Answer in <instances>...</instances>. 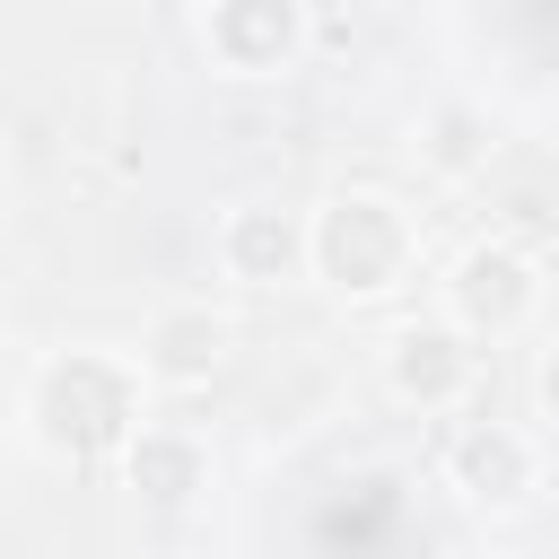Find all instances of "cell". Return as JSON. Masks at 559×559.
<instances>
[{"label":"cell","instance_id":"8992f818","mask_svg":"<svg viewBox=\"0 0 559 559\" xmlns=\"http://www.w3.org/2000/svg\"><path fill=\"white\" fill-rule=\"evenodd\" d=\"M437 472L472 515H515L542 489V437L515 419H454L437 445Z\"/></svg>","mask_w":559,"mask_h":559},{"label":"cell","instance_id":"30bf717a","mask_svg":"<svg viewBox=\"0 0 559 559\" xmlns=\"http://www.w3.org/2000/svg\"><path fill=\"white\" fill-rule=\"evenodd\" d=\"M411 148L437 183H480L489 157H498V122L472 105V96H437L419 122H411Z\"/></svg>","mask_w":559,"mask_h":559},{"label":"cell","instance_id":"5b68a950","mask_svg":"<svg viewBox=\"0 0 559 559\" xmlns=\"http://www.w3.org/2000/svg\"><path fill=\"white\" fill-rule=\"evenodd\" d=\"M533 306H542V262H533L515 236H480V245H463V253L445 262V280H437V314L463 323L472 341H507V332H524Z\"/></svg>","mask_w":559,"mask_h":559},{"label":"cell","instance_id":"9c48e42d","mask_svg":"<svg viewBox=\"0 0 559 559\" xmlns=\"http://www.w3.org/2000/svg\"><path fill=\"white\" fill-rule=\"evenodd\" d=\"M122 489L140 498V507H157V515H183V507H201L210 498V472H218V454H210V437L201 428H183V419H148L131 445H122Z\"/></svg>","mask_w":559,"mask_h":559},{"label":"cell","instance_id":"3957f363","mask_svg":"<svg viewBox=\"0 0 559 559\" xmlns=\"http://www.w3.org/2000/svg\"><path fill=\"white\" fill-rule=\"evenodd\" d=\"M192 44L218 79H288L314 52V9L306 0H201Z\"/></svg>","mask_w":559,"mask_h":559},{"label":"cell","instance_id":"7a4b0ae2","mask_svg":"<svg viewBox=\"0 0 559 559\" xmlns=\"http://www.w3.org/2000/svg\"><path fill=\"white\" fill-rule=\"evenodd\" d=\"M306 253H314V280L349 306H376L411 280L419 262V218L384 192V183H341L306 210Z\"/></svg>","mask_w":559,"mask_h":559},{"label":"cell","instance_id":"6da1fadb","mask_svg":"<svg viewBox=\"0 0 559 559\" xmlns=\"http://www.w3.org/2000/svg\"><path fill=\"white\" fill-rule=\"evenodd\" d=\"M148 393L157 384L140 376V358L61 341L17 376V419H26V445L52 463H105V454L122 463V445L148 428Z\"/></svg>","mask_w":559,"mask_h":559},{"label":"cell","instance_id":"ba28073f","mask_svg":"<svg viewBox=\"0 0 559 559\" xmlns=\"http://www.w3.org/2000/svg\"><path fill=\"white\" fill-rule=\"evenodd\" d=\"M227 349H236V323L210 306V297H175V306H157L148 323H140V376L157 384V393H201L218 367H227Z\"/></svg>","mask_w":559,"mask_h":559},{"label":"cell","instance_id":"277c9868","mask_svg":"<svg viewBox=\"0 0 559 559\" xmlns=\"http://www.w3.org/2000/svg\"><path fill=\"white\" fill-rule=\"evenodd\" d=\"M376 376H384V393H393L402 411L454 419V411H472V393H480V341H472L463 323H445V314H419V323H393V332H384Z\"/></svg>","mask_w":559,"mask_h":559},{"label":"cell","instance_id":"52a82bcc","mask_svg":"<svg viewBox=\"0 0 559 559\" xmlns=\"http://www.w3.org/2000/svg\"><path fill=\"white\" fill-rule=\"evenodd\" d=\"M210 253H218V280L245 288V297H271V288L314 271L306 210H288V201H227L218 227H210Z\"/></svg>","mask_w":559,"mask_h":559}]
</instances>
